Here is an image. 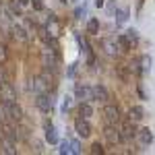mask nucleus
Wrapping results in <instances>:
<instances>
[{
  "label": "nucleus",
  "mask_w": 155,
  "mask_h": 155,
  "mask_svg": "<svg viewBox=\"0 0 155 155\" xmlns=\"http://www.w3.org/2000/svg\"><path fill=\"white\" fill-rule=\"evenodd\" d=\"M91 153H93V155L99 153V155H101V153H104V147H101L99 143H93V145H91Z\"/></svg>",
  "instance_id": "nucleus-26"
},
{
  "label": "nucleus",
  "mask_w": 155,
  "mask_h": 155,
  "mask_svg": "<svg viewBox=\"0 0 155 155\" xmlns=\"http://www.w3.org/2000/svg\"><path fill=\"white\" fill-rule=\"evenodd\" d=\"M11 31H12V37H15V39H19V41H27V39H29L27 31H25V29L21 27V25H15V27H12Z\"/></svg>",
  "instance_id": "nucleus-17"
},
{
  "label": "nucleus",
  "mask_w": 155,
  "mask_h": 155,
  "mask_svg": "<svg viewBox=\"0 0 155 155\" xmlns=\"http://www.w3.org/2000/svg\"><path fill=\"white\" fill-rule=\"evenodd\" d=\"M118 46L122 48V52H128V50L132 48V41H130L126 35H120V37H118Z\"/></svg>",
  "instance_id": "nucleus-22"
},
{
  "label": "nucleus",
  "mask_w": 155,
  "mask_h": 155,
  "mask_svg": "<svg viewBox=\"0 0 155 155\" xmlns=\"http://www.w3.org/2000/svg\"><path fill=\"white\" fill-rule=\"evenodd\" d=\"M41 58H44V66L48 68V71L56 72L58 71V50H44V54H41Z\"/></svg>",
  "instance_id": "nucleus-1"
},
{
  "label": "nucleus",
  "mask_w": 155,
  "mask_h": 155,
  "mask_svg": "<svg viewBox=\"0 0 155 155\" xmlns=\"http://www.w3.org/2000/svg\"><path fill=\"white\" fill-rule=\"evenodd\" d=\"M137 137H139V141H141L143 145H151V143H153V134H151V130H149V128L139 130V132H137Z\"/></svg>",
  "instance_id": "nucleus-19"
},
{
  "label": "nucleus",
  "mask_w": 155,
  "mask_h": 155,
  "mask_svg": "<svg viewBox=\"0 0 155 155\" xmlns=\"http://www.w3.org/2000/svg\"><path fill=\"white\" fill-rule=\"evenodd\" d=\"M104 50H106V54H110V56H116L120 52L118 41H116V39H106V41H104Z\"/></svg>",
  "instance_id": "nucleus-15"
},
{
  "label": "nucleus",
  "mask_w": 155,
  "mask_h": 155,
  "mask_svg": "<svg viewBox=\"0 0 155 155\" xmlns=\"http://www.w3.org/2000/svg\"><path fill=\"white\" fill-rule=\"evenodd\" d=\"M0 99H2V101H17V89H15L8 81L0 87Z\"/></svg>",
  "instance_id": "nucleus-6"
},
{
  "label": "nucleus",
  "mask_w": 155,
  "mask_h": 155,
  "mask_svg": "<svg viewBox=\"0 0 155 155\" xmlns=\"http://www.w3.org/2000/svg\"><path fill=\"white\" fill-rule=\"evenodd\" d=\"M46 139H48L50 143H56V141H58L56 134H54V126H52V124H46Z\"/></svg>",
  "instance_id": "nucleus-23"
},
{
  "label": "nucleus",
  "mask_w": 155,
  "mask_h": 155,
  "mask_svg": "<svg viewBox=\"0 0 155 155\" xmlns=\"http://www.w3.org/2000/svg\"><path fill=\"white\" fill-rule=\"evenodd\" d=\"M33 8H35V11H41V8H44L41 0H33Z\"/></svg>",
  "instance_id": "nucleus-31"
},
{
  "label": "nucleus",
  "mask_w": 155,
  "mask_h": 155,
  "mask_svg": "<svg viewBox=\"0 0 155 155\" xmlns=\"http://www.w3.org/2000/svg\"><path fill=\"white\" fill-rule=\"evenodd\" d=\"M74 95H77V99H81V101H89V99H93V89L87 87V85H77Z\"/></svg>",
  "instance_id": "nucleus-8"
},
{
  "label": "nucleus",
  "mask_w": 155,
  "mask_h": 155,
  "mask_svg": "<svg viewBox=\"0 0 155 155\" xmlns=\"http://www.w3.org/2000/svg\"><path fill=\"white\" fill-rule=\"evenodd\" d=\"M6 58H8V50H6V46L0 41V64H4Z\"/></svg>",
  "instance_id": "nucleus-24"
},
{
  "label": "nucleus",
  "mask_w": 155,
  "mask_h": 155,
  "mask_svg": "<svg viewBox=\"0 0 155 155\" xmlns=\"http://www.w3.org/2000/svg\"><path fill=\"white\" fill-rule=\"evenodd\" d=\"M6 81H8V79H6V72H4V68H2V66H0V87L6 83Z\"/></svg>",
  "instance_id": "nucleus-29"
},
{
  "label": "nucleus",
  "mask_w": 155,
  "mask_h": 155,
  "mask_svg": "<svg viewBox=\"0 0 155 155\" xmlns=\"http://www.w3.org/2000/svg\"><path fill=\"white\" fill-rule=\"evenodd\" d=\"M60 29H62V25L56 21V17H54V15H50V21H48V27H46V33L54 39V37L60 35Z\"/></svg>",
  "instance_id": "nucleus-10"
},
{
  "label": "nucleus",
  "mask_w": 155,
  "mask_h": 155,
  "mask_svg": "<svg viewBox=\"0 0 155 155\" xmlns=\"http://www.w3.org/2000/svg\"><path fill=\"white\" fill-rule=\"evenodd\" d=\"M81 15H85V6H83V8L79 6V8L74 11V17H77V19H81Z\"/></svg>",
  "instance_id": "nucleus-32"
},
{
  "label": "nucleus",
  "mask_w": 155,
  "mask_h": 155,
  "mask_svg": "<svg viewBox=\"0 0 155 155\" xmlns=\"http://www.w3.org/2000/svg\"><path fill=\"white\" fill-rule=\"evenodd\" d=\"M91 89H93V99H97V101H107L110 99V93H107V89L104 85H95Z\"/></svg>",
  "instance_id": "nucleus-12"
},
{
  "label": "nucleus",
  "mask_w": 155,
  "mask_h": 155,
  "mask_svg": "<svg viewBox=\"0 0 155 155\" xmlns=\"http://www.w3.org/2000/svg\"><path fill=\"white\" fill-rule=\"evenodd\" d=\"M8 107H11V118H12V122H19V120L23 118V110H21V106H19L17 101H8Z\"/></svg>",
  "instance_id": "nucleus-14"
},
{
  "label": "nucleus",
  "mask_w": 155,
  "mask_h": 155,
  "mask_svg": "<svg viewBox=\"0 0 155 155\" xmlns=\"http://www.w3.org/2000/svg\"><path fill=\"white\" fill-rule=\"evenodd\" d=\"M0 39H2V44H4V41L8 39V37H6V31H4V29H0Z\"/></svg>",
  "instance_id": "nucleus-33"
},
{
  "label": "nucleus",
  "mask_w": 155,
  "mask_h": 155,
  "mask_svg": "<svg viewBox=\"0 0 155 155\" xmlns=\"http://www.w3.org/2000/svg\"><path fill=\"white\" fill-rule=\"evenodd\" d=\"M0 122H12L11 118V107H8V101H2L0 104Z\"/></svg>",
  "instance_id": "nucleus-16"
},
{
  "label": "nucleus",
  "mask_w": 155,
  "mask_h": 155,
  "mask_svg": "<svg viewBox=\"0 0 155 155\" xmlns=\"http://www.w3.org/2000/svg\"><path fill=\"white\" fill-rule=\"evenodd\" d=\"M141 62H143V71H149V68H151V58H149V56H143Z\"/></svg>",
  "instance_id": "nucleus-28"
},
{
  "label": "nucleus",
  "mask_w": 155,
  "mask_h": 155,
  "mask_svg": "<svg viewBox=\"0 0 155 155\" xmlns=\"http://www.w3.org/2000/svg\"><path fill=\"white\" fill-rule=\"evenodd\" d=\"M104 137H106L107 143H112V145L120 143V130H116V126H112V124H106V128H104Z\"/></svg>",
  "instance_id": "nucleus-9"
},
{
  "label": "nucleus",
  "mask_w": 155,
  "mask_h": 155,
  "mask_svg": "<svg viewBox=\"0 0 155 155\" xmlns=\"http://www.w3.org/2000/svg\"><path fill=\"white\" fill-rule=\"evenodd\" d=\"M60 151H62V153H66V151H68V143H62V149H60Z\"/></svg>",
  "instance_id": "nucleus-36"
},
{
  "label": "nucleus",
  "mask_w": 155,
  "mask_h": 155,
  "mask_svg": "<svg viewBox=\"0 0 155 155\" xmlns=\"http://www.w3.org/2000/svg\"><path fill=\"white\" fill-rule=\"evenodd\" d=\"M71 104H72V101H71V97H66V101H64V106H62V107H64V112H66V110L71 107Z\"/></svg>",
  "instance_id": "nucleus-34"
},
{
  "label": "nucleus",
  "mask_w": 155,
  "mask_h": 155,
  "mask_svg": "<svg viewBox=\"0 0 155 155\" xmlns=\"http://www.w3.org/2000/svg\"><path fill=\"white\" fill-rule=\"evenodd\" d=\"M50 79L46 77V74H39V77H33L31 79V91H35V93H46L48 91V87H50V83H48Z\"/></svg>",
  "instance_id": "nucleus-4"
},
{
  "label": "nucleus",
  "mask_w": 155,
  "mask_h": 155,
  "mask_svg": "<svg viewBox=\"0 0 155 155\" xmlns=\"http://www.w3.org/2000/svg\"><path fill=\"white\" fill-rule=\"evenodd\" d=\"M97 31H99V21H97V19H91V21L87 23V33H89V35H97Z\"/></svg>",
  "instance_id": "nucleus-21"
},
{
  "label": "nucleus",
  "mask_w": 155,
  "mask_h": 155,
  "mask_svg": "<svg viewBox=\"0 0 155 155\" xmlns=\"http://www.w3.org/2000/svg\"><path fill=\"white\" fill-rule=\"evenodd\" d=\"M104 2L106 0H95V6H104Z\"/></svg>",
  "instance_id": "nucleus-37"
},
{
  "label": "nucleus",
  "mask_w": 155,
  "mask_h": 155,
  "mask_svg": "<svg viewBox=\"0 0 155 155\" xmlns=\"http://www.w3.org/2000/svg\"><path fill=\"white\" fill-rule=\"evenodd\" d=\"M2 130H4L2 137H6V139H11V141H17V139H19V130L12 126V122H4V124H2Z\"/></svg>",
  "instance_id": "nucleus-13"
},
{
  "label": "nucleus",
  "mask_w": 155,
  "mask_h": 155,
  "mask_svg": "<svg viewBox=\"0 0 155 155\" xmlns=\"http://www.w3.org/2000/svg\"><path fill=\"white\" fill-rule=\"evenodd\" d=\"M126 37H128V39H130L132 44H134V41H137V39H139V35H137V31H134V29H128V31H126Z\"/></svg>",
  "instance_id": "nucleus-27"
},
{
  "label": "nucleus",
  "mask_w": 155,
  "mask_h": 155,
  "mask_svg": "<svg viewBox=\"0 0 155 155\" xmlns=\"http://www.w3.org/2000/svg\"><path fill=\"white\" fill-rule=\"evenodd\" d=\"M143 107L141 106H134L128 110V120H132V122H139V120H143Z\"/></svg>",
  "instance_id": "nucleus-18"
},
{
  "label": "nucleus",
  "mask_w": 155,
  "mask_h": 155,
  "mask_svg": "<svg viewBox=\"0 0 155 155\" xmlns=\"http://www.w3.org/2000/svg\"><path fill=\"white\" fill-rule=\"evenodd\" d=\"M8 11H11L12 15H17V17H21V4H17V2H11V4H8Z\"/></svg>",
  "instance_id": "nucleus-25"
},
{
  "label": "nucleus",
  "mask_w": 155,
  "mask_h": 155,
  "mask_svg": "<svg viewBox=\"0 0 155 155\" xmlns=\"http://www.w3.org/2000/svg\"><path fill=\"white\" fill-rule=\"evenodd\" d=\"M137 137V130H134V122L132 120H126V122H122V126H120V141H124V143H128Z\"/></svg>",
  "instance_id": "nucleus-3"
},
{
  "label": "nucleus",
  "mask_w": 155,
  "mask_h": 155,
  "mask_svg": "<svg viewBox=\"0 0 155 155\" xmlns=\"http://www.w3.org/2000/svg\"><path fill=\"white\" fill-rule=\"evenodd\" d=\"M35 106L39 107L41 112H50V110L54 107V99H52V95H48V91H46V93H37Z\"/></svg>",
  "instance_id": "nucleus-5"
},
{
  "label": "nucleus",
  "mask_w": 155,
  "mask_h": 155,
  "mask_svg": "<svg viewBox=\"0 0 155 155\" xmlns=\"http://www.w3.org/2000/svg\"><path fill=\"white\" fill-rule=\"evenodd\" d=\"M72 151H74V153H79V143H77V141L72 143Z\"/></svg>",
  "instance_id": "nucleus-35"
},
{
  "label": "nucleus",
  "mask_w": 155,
  "mask_h": 155,
  "mask_svg": "<svg viewBox=\"0 0 155 155\" xmlns=\"http://www.w3.org/2000/svg\"><path fill=\"white\" fill-rule=\"evenodd\" d=\"M93 114V107L89 106L87 101H81V106H79V118H89Z\"/></svg>",
  "instance_id": "nucleus-20"
},
{
  "label": "nucleus",
  "mask_w": 155,
  "mask_h": 155,
  "mask_svg": "<svg viewBox=\"0 0 155 155\" xmlns=\"http://www.w3.org/2000/svg\"><path fill=\"white\" fill-rule=\"evenodd\" d=\"M0 153L15 155V153H17V149H15V141L6 139V137H2V141H0Z\"/></svg>",
  "instance_id": "nucleus-11"
},
{
  "label": "nucleus",
  "mask_w": 155,
  "mask_h": 155,
  "mask_svg": "<svg viewBox=\"0 0 155 155\" xmlns=\"http://www.w3.org/2000/svg\"><path fill=\"white\" fill-rule=\"evenodd\" d=\"M104 122L106 124H112V126H116L120 122V110L116 106H112V104H107L104 107Z\"/></svg>",
  "instance_id": "nucleus-2"
},
{
  "label": "nucleus",
  "mask_w": 155,
  "mask_h": 155,
  "mask_svg": "<svg viewBox=\"0 0 155 155\" xmlns=\"http://www.w3.org/2000/svg\"><path fill=\"white\" fill-rule=\"evenodd\" d=\"M27 2H29V0H19V4H21V6H23V4H27Z\"/></svg>",
  "instance_id": "nucleus-38"
},
{
  "label": "nucleus",
  "mask_w": 155,
  "mask_h": 155,
  "mask_svg": "<svg viewBox=\"0 0 155 155\" xmlns=\"http://www.w3.org/2000/svg\"><path fill=\"white\" fill-rule=\"evenodd\" d=\"M74 130H77V134H79V137L87 139V137L91 134V124L87 122V118H79L77 122H74Z\"/></svg>",
  "instance_id": "nucleus-7"
},
{
  "label": "nucleus",
  "mask_w": 155,
  "mask_h": 155,
  "mask_svg": "<svg viewBox=\"0 0 155 155\" xmlns=\"http://www.w3.org/2000/svg\"><path fill=\"white\" fill-rule=\"evenodd\" d=\"M60 2H64V4H66V2H68V0H60Z\"/></svg>",
  "instance_id": "nucleus-39"
},
{
  "label": "nucleus",
  "mask_w": 155,
  "mask_h": 155,
  "mask_svg": "<svg viewBox=\"0 0 155 155\" xmlns=\"http://www.w3.org/2000/svg\"><path fill=\"white\" fill-rule=\"evenodd\" d=\"M126 15H128V11H118V21H120V23L126 21Z\"/></svg>",
  "instance_id": "nucleus-30"
}]
</instances>
